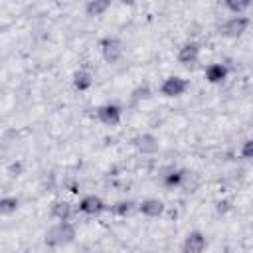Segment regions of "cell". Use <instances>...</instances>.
<instances>
[{
	"mask_svg": "<svg viewBox=\"0 0 253 253\" xmlns=\"http://www.w3.org/2000/svg\"><path fill=\"white\" fill-rule=\"evenodd\" d=\"M77 239V225L71 219L65 221H53L45 231H43V243L51 249H61L69 247Z\"/></svg>",
	"mask_w": 253,
	"mask_h": 253,
	"instance_id": "6da1fadb",
	"label": "cell"
},
{
	"mask_svg": "<svg viewBox=\"0 0 253 253\" xmlns=\"http://www.w3.org/2000/svg\"><path fill=\"white\" fill-rule=\"evenodd\" d=\"M251 26V18L245 14H231L223 24H221V36L227 40H237L241 38L245 32H249Z\"/></svg>",
	"mask_w": 253,
	"mask_h": 253,
	"instance_id": "7a4b0ae2",
	"label": "cell"
},
{
	"mask_svg": "<svg viewBox=\"0 0 253 253\" xmlns=\"http://www.w3.org/2000/svg\"><path fill=\"white\" fill-rule=\"evenodd\" d=\"M190 89V81L182 75H168L162 79L158 91L164 99H180L182 95H186V91Z\"/></svg>",
	"mask_w": 253,
	"mask_h": 253,
	"instance_id": "3957f363",
	"label": "cell"
},
{
	"mask_svg": "<svg viewBox=\"0 0 253 253\" xmlns=\"http://www.w3.org/2000/svg\"><path fill=\"white\" fill-rule=\"evenodd\" d=\"M99 53H101V57H103V61H107V63H117V61H121V57H123V53H125V45H123V42L119 40V38H115V36H107V38H103L101 42H99Z\"/></svg>",
	"mask_w": 253,
	"mask_h": 253,
	"instance_id": "277c9868",
	"label": "cell"
},
{
	"mask_svg": "<svg viewBox=\"0 0 253 253\" xmlns=\"http://www.w3.org/2000/svg\"><path fill=\"white\" fill-rule=\"evenodd\" d=\"M105 210H109V206L105 204V200L97 194H85L79 198L77 202V213L87 215V217H97L101 215Z\"/></svg>",
	"mask_w": 253,
	"mask_h": 253,
	"instance_id": "5b68a950",
	"label": "cell"
},
{
	"mask_svg": "<svg viewBox=\"0 0 253 253\" xmlns=\"http://www.w3.org/2000/svg\"><path fill=\"white\" fill-rule=\"evenodd\" d=\"M132 146L138 154L142 156H154L156 152H160V138L152 132H138L134 138H132Z\"/></svg>",
	"mask_w": 253,
	"mask_h": 253,
	"instance_id": "8992f818",
	"label": "cell"
},
{
	"mask_svg": "<svg viewBox=\"0 0 253 253\" xmlns=\"http://www.w3.org/2000/svg\"><path fill=\"white\" fill-rule=\"evenodd\" d=\"M97 119H99L101 125H105L109 128H115L123 121V109L117 103H103V105L97 107Z\"/></svg>",
	"mask_w": 253,
	"mask_h": 253,
	"instance_id": "52a82bcc",
	"label": "cell"
},
{
	"mask_svg": "<svg viewBox=\"0 0 253 253\" xmlns=\"http://www.w3.org/2000/svg\"><path fill=\"white\" fill-rule=\"evenodd\" d=\"M136 211L148 219H158L166 213V204H164V200L154 198V196L142 198L140 202H136Z\"/></svg>",
	"mask_w": 253,
	"mask_h": 253,
	"instance_id": "ba28073f",
	"label": "cell"
},
{
	"mask_svg": "<svg viewBox=\"0 0 253 253\" xmlns=\"http://www.w3.org/2000/svg\"><path fill=\"white\" fill-rule=\"evenodd\" d=\"M200 55H202V47H200V43H196V42H184L180 47H178V51H176V59H178V63L180 65H184V67H194L198 61H200Z\"/></svg>",
	"mask_w": 253,
	"mask_h": 253,
	"instance_id": "9c48e42d",
	"label": "cell"
},
{
	"mask_svg": "<svg viewBox=\"0 0 253 253\" xmlns=\"http://www.w3.org/2000/svg\"><path fill=\"white\" fill-rule=\"evenodd\" d=\"M180 249H182L184 253H204V251L208 249V237H206V233L200 231V229L188 231V233L184 235V239H182Z\"/></svg>",
	"mask_w": 253,
	"mask_h": 253,
	"instance_id": "30bf717a",
	"label": "cell"
},
{
	"mask_svg": "<svg viewBox=\"0 0 253 253\" xmlns=\"http://www.w3.org/2000/svg\"><path fill=\"white\" fill-rule=\"evenodd\" d=\"M75 211H77V204H71L69 200H63V198L53 200V202L49 204V215H51L53 221L73 219Z\"/></svg>",
	"mask_w": 253,
	"mask_h": 253,
	"instance_id": "8fae6325",
	"label": "cell"
},
{
	"mask_svg": "<svg viewBox=\"0 0 253 253\" xmlns=\"http://www.w3.org/2000/svg\"><path fill=\"white\" fill-rule=\"evenodd\" d=\"M229 75V69L225 63L221 61H211L204 67V79L210 83V85H221Z\"/></svg>",
	"mask_w": 253,
	"mask_h": 253,
	"instance_id": "7c38bea8",
	"label": "cell"
},
{
	"mask_svg": "<svg viewBox=\"0 0 253 253\" xmlns=\"http://www.w3.org/2000/svg\"><path fill=\"white\" fill-rule=\"evenodd\" d=\"M113 2L115 0H87L85 2V16L89 20H99L111 10Z\"/></svg>",
	"mask_w": 253,
	"mask_h": 253,
	"instance_id": "4fadbf2b",
	"label": "cell"
},
{
	"mask_svg": "<svg viewBox=\"0 0 253 253\" xmlns=\"http://www.w3.org/2000/svg\"><path fill=\"white\" fill-rule=\"evenodd\" d=\"M71 85L79 93L89 91L93 87V73L89 69H75L73 75H71Z\"/></svg>",
	"mask_w": 253,
	"mask_h": 253,
	"instance_id": "5bb4252c",
	"label": "cell"
},
{
	"mask_svg": "<svg viewBox=\"0 0 253 253\" xmlns=\"http://www.w3.org/2000/svg\"><path fill=\"white\" fill-rule=\"evenodd\" d=\"M109 211L115 215V217H121V219H125V217H128V215H132L134 211H136V202H132V200H117V202H113L111 206H109Z\"/></svg>",
	"mask_w": 253,
	"mask_h": 253,
	"instance_id": "9a60e30c",
	"label": "cell"
},
{
	"mask_svg": "<svg viewBox=\"0 0 253 253\" xmlns=\"http://www.w3.org/2000/svg\"><path fill=\"white\" fill-rule=\"evenodd\" d=\"M20 206H22V202H20L18 196L6 194V196L0 198V215H2V217H12V215L18 213Z\"/></svg>",
	"mask_w": 253,
	"mask_h": 253,
	"instance_id": "2e32d148",
	"label": "cell"
},
{
	"mask_svg": "<svg viewBox=\"0 0 253 253\" xmlns=\"http://www.w3.org/2000/svg\"><path fill=\"white\" fill-rule=\"evenodd\" d=\"M223 4L231 14H245L253 0H223Z\"/></svg>",
	"mask_w": 253,
	"mask_h": 253,
	"instance_id": "e0dca14e",
	"label": "cell"
},
{
	"mask_svg": "<svg viewBox=\"0 0 253 253\" xmlns=\"http://www.w3.org/2000/svg\"><path fill=\"white\" fill-rule=\"evenodd\" d=\"M182 182H184V172H180V170H172L164 176V186L166 188H178Z\"/></svg>",
	"mask_w": 253,
	"mask_h": 253,
	"instance_id": "ac0fdd59",
	"label": "cell"
},
{
	"mask_svg": "<svg viewBox=\"0 0 253 253\" xmlns=\"http://www.w3.org/2000/svg\"><path fill=\"white\" fill-rule=\"evenodd\" d=\"M239 156H241L243 160L253 162V138H245V140L241 142V146H239Z\"/></svg>",
	"mask_w": 253,
	"mask_h": 253,
	"instance_id": "d6986e66",
	"label": "cell"
},
{
	"mask_svg": "<svg viewBox=\"0 0 253 253\" xmlns=\"http://www.w3.org/2000/svg\"><path fill=\"white\" fill-rule=\"evenodd\" d=\"M6 174H8L10 178H20V176L24 174V164H22V160L10 162V164L6 166Z\"/></svg>",
	"mask_w": 253,
	"mask_h": 253,
	"instance_id": "ffe728a7",
	"label": "cell"
},
{
	"mask_svg": "<svg viewBox=\"0 0 253 253\" xmlns=\"http://www.w3.org/2000/svg\"><path fill=\"white\" fill-rule=\"evenodd\" d=\"M229 210H231V206H229L227 200H219V202L215 204V211H217V213H225V211H229Z\"/></svg>",
	"mask_w": 253,
	"mask_h": 253,
	"instance_id": "44dd1931",
	"label": "cell"
},
{
	"mask_svg": "<svg viewBox=\"0 0 253 253\" xmlns=\"http://www.w3.org/2000/svg\"><path fill=\"white\" fill-rule=\"evenodd\" d=\"M134 95H136V99H150V89L144 85V87L136 89V91H134Z\"/></svg>",
	"mask_w": 253,
	"mask_h": 253,
	"instance_id": "7402d4cb",
	"label": "cell"
},
{
	"mask_svg": "<svg viewBox=\"0 0 253 253\" xmlns=\"http://www.w3.org/2000/svg\"><path fill=\"white\" fill-rule=\"evenodd\" d=\"M121 6H134L136 4V0H117Z\"/></svg>",
	"mask_w": 253,
	"mask_h": 253,
	"instance_id": "603a6c76",
	"label": "cell"
}]
</instances>
